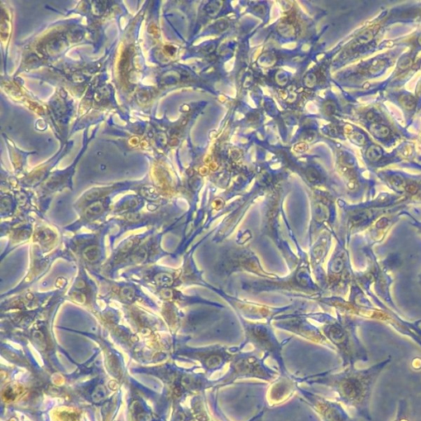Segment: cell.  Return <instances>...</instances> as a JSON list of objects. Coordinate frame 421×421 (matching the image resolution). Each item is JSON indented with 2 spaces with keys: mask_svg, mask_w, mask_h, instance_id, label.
<instances>
[{
  "mask_svg": "<svg viewBox=\"0 0 421 421\" xmlns=\"http://www.w3.org/2000/svg\"><path fill=\"white\" fill-rule=\"evenodd\" d=\"M392 362V356L370 367L358 370L353 367L332 376L330 384L346 406L355 410L360 418L372 421L370 402L378 379Z\"/></svg>",
  "mask_w": 421,
  "mask_h": 421,
  "instance_id": "obj_1",
  "label": "cell"
},
{
  "mask_svg": "<svg viewBox=\"0 0 421 421\" xmlns=\"http://www.w3.org/2000/svg\"><path fill=\"white\" fill-rule=\"evenodd\" d=\"M339 308L351 315L386 324L400 334L410 337L421 347V320L408 322L391 309L383 306V304H375L355 281L351 284V300L339 303Z\"/></svg>",
  "mask_w": 421,
  "mask_h": 421,
  "instance_id": "obj_2",
  "label": "cell"
},
{
  "mask_svg": "<svg viewBox=\"0 0 421 421\" xmlns=\"http://www.w3.org/2000/svg\"><path fill=\"white\" fill-rule=\"evenodd\" d=\"M402 204H407L402 197L383 193L375 199L342 207L347 239L353 234L366 231L380 216Z\"/></svg>",
  "mask_w": 421,
  "mask_h": 421,
  "instance_id": "obj_3",
  "label": "cell"
},
{
  "mask_svg": "<svg viewBox=\"0 0 421 421\" xmlns=\"http://www.w3.org/2000/svg\"><path fill=\"white\" fill-rule=\"evenodd\" d=\"M356 323L352 320L336 321L326 329V334L337 346L344 365L353 367L356 363L368 362L370 356L356 332Z\"/></svg>",
  "mask_w": 421,
  "mask_h": 421,
  "instance_id": "obj_4",
  "label": "cell"
},
{
  "mask_svg": "<svg viewBox=\"0 0 421 421\" xmlns=\"http://www.w3.org/2000/svg\"><path fill=\"white\" fill-rule=\"evenodd\" d=\"M379 177L395 195L401 196L408 205H421V183L403 174L382 172Z\"/></svg>",
  "mask_w": 421,
  "mask_h": 421,
  "instance_id": "obj_5",
  "label": "cell"
},
{
  "mask_svg": "<svg viewBox=\"0 0 421 421\" xmlns=\"http://www.w3.org/2000/svg\"><path fill=\"white\" fill-rule=\"evenodd\" d=\"M345 239L337 248L331 261L329 273L332 286L334 290L344 291L353 282L355 273L351 269L348 251L345 247Z\"/></svg>",
  "mask_w": 421,
  "mask_h": 421,
  "instance_id": "obj_6",
  "label": "cell"
},
{
  "mask_svg": "<svg viewBox=\"0 0 421 421\" xmlns=\"http://www.w3.org/2000/svg\"><path fill=\"white\" fill-rule=\"evenodd\" d=\"M408 206L409 205L407 204H402L395 207L393 210L375 220V222L365 231L367 241L366 246L373 248L386 239L387 235L389 234L393 227L400 220L403 215H407Z\"/></svg>",
  "mask_w": 421,
  "mask_h": 421,
  "instance_id": "obj_7",
  "label": "cell"
},
{
  "mask_svg": "<svg viewBox=\"0 0 421 421\" xmlns=\"http://www.w3.org/2000/svg\"><path fill=\"white\" fill-rule=\"evenodd\" d=\"M369 130L375 138L382 142H388L393 138V133L391 128L387 124H383L382 120L370 124Z\"/></svg>",
  "mask_w": 421,
  "mask_h": 421,
  "instance_id": "obj_8",
  "label": "cell"
},
{
  "mask_svg": "<svg viewBox=\"0 0 421 421\" xmlns=\"http://www.w3.org/2000/svg\"><path fill=\"white\" fill-rule=\"evenodd\" d=\"M384 150L380 146L372 144L368 146L365 150V159L370 165L381 164L382 160L384 158Z\"/></svg>",
  "mask_w": 421,
  "mask_h": 421,
  "instance_id": "obj_9",
  "label": "cell"
},
{
  "mask_svg": "<svg viewBox=\"0 0 421 421\" xmlns=\"http://www.w3.org/2000/svg\"><path fill=\"white\" fill-rule=\"evenodd\" d=\"M393 421H412L409 404L406 399H401L398 402L397 413Z\"/></svg>",
  "mask_w": 421,
  "mask_h": 421,
  "instance_id": "obj_10",
  "label": "cell"
},
{
  "mask_svg": "<svg viewBox=\"0 0 421 421\" xmlns=\"http://www.w3.org/2000/svg\"><path fill=\"white\" fill-rule=\"evenodd\" d=\"M399 101L407 111H412L417 106V99L415 98V96L412 94H403L400 96Z\"/></svg>",
  "mask_w": 421,
  "mask_h": 421,
  "instance_id": "obj_11",
  "label": "cell"
},
{
  "mask_svg": "<svg viewBox=\"0 0 421 421\" xmlns=\"http://www.w3.org/2000/svg\"><path fill=\"white\" fill-rule=\"evenodd\" d=\"M407 216L410 218V224L414 227L415 229H417V232L421 234V221L417 220V218L413 216L411 213L408 211L407 213Z\"/></svg>",
  "mask_w": 421,
  "mask_h": 421,
  "instance_id": "obj_12",
  "label": "cell"
},
{
  "mask_svg": "<svg viewBox=\"0 0 421 421\" xmlns=\"http://www.w3.org/2000/svg\"><path fill=\"white\" fill-rule=\"evenodd\" d=\"M220 363H221V359L220 357L213 356H210V358L207 361V365L209 368H215L217 367L218 365H220Z\"/></svg>",
  "mask_w": 421,
  "mask_h": 421,
  "instance_id": "obj_13",
  "label": "cell"
},
{
  "mask_svg": "<svg viewBox=\"0 0 421 421\" xmlns=\"http://www.w3.org/2000/svg\"><path fill=\"white\" fill-rule=\"evenodd\" d=\"M16 396V393L15 392V389H12V388H8V389H6L4 394H3V397L7 401L14 400Z\"/></svg>",
  "mask_w": 421,
  "mask_h": 421,
  "instance_id": "obj_14",
  "label": "cell"
},
{
  "mask_svg": "<svg viewBox=\"0 0 421 421\" xmlns=\"http://www.w3.org/2000/svg\"><path fill=\"white\" fill-rule=\"evenodd\" d=\"M418 282H419V285L421 289V271L420 272L419 275H418Z\"/></svg>",
  "mask_w": 421,
  "mask_h": 421,
  "instance_id": "obj_15",
  "label": "cell"
},
{
  "mask_svg": "<svg viewBox=\"0 0 421 421\" xmlns=\"http://www.w3.org/2000/svg\"><path fill=\"white\" fill-rule=\"evenodd\" d=\"M417 43H418L419 46L421 47V35H420L419 37L417 38Z\"/></svg>",
  "mask_w": 421,
  "mask_h": 421,
  "instance_id": "obj_16",
  "label": "cell"
}]
</instances>
